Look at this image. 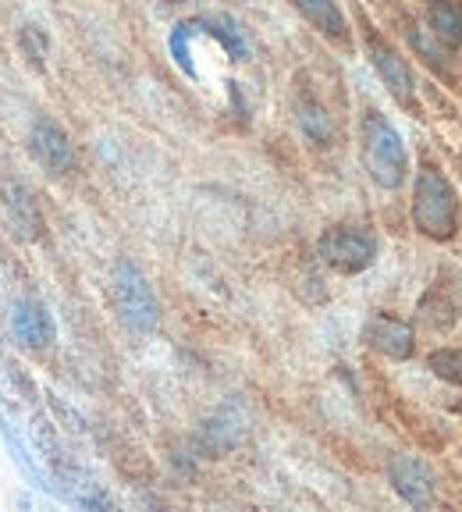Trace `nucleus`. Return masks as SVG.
I'll return each mask as SVG.
<instances>
[{"instance_id": "16", "label": "nucleus", "mask_w": 462, "mask_h": 512, "mask_svg": "<svg viewBox=\"0 0 462 512\" xmlns=\"http://www.w3.org/2000/svg\"><path fill=\"white\" fill-rule=\"evenodd\" d=\"M431 370L448 384H462V349H438L431 356Z\"/></svg>"}, {"instance_id": "6", "label": "nucleus", "mask_w": 462, "mask_h": 512, "mask_svg": "<svg viewBox=\"0 0 462 512\" xmlns=\"http://www.w3.org/2000/svg\"><path fill=\"white\" fill-rule=\"evenodd\" d=\"M11 335H15L18 345H25V349H32V352L50 349L57 338L54 317H50V310L40 299H22V303L11 310Z\"/></svg>"}, {"instance_id": "7", "label": "nucleus", "mask_w": 462, "mask_h": 512, "mask_svg": "<svg viewBox=\"0 0 462 512\" xmlns=\"http://www.w3.org/2000/svg\"><path fill=\"white\" fill-rule=\"evenodd\" d=\"M367 50H370V64H374V72L381 75V82L388 86V93L399 100V104H413L416 96V82H413V72H409L406 57L399 54V50H391L384 40H377V36H370L367 40Z\"/></svg>"}, {"instance_id": "11", "label": "nucleus", "mask_w": 462, "mask_h": 512, "mask_svg": "<svg viewBox=\"0 0 462 512\" xmlns=\"http://www.w3.org/2000/svg\"><path fill=\"white\" fill-rule=\"evenodd\" d=\"M295 121H299V132H303L313 146L335 143V121H331V111L320 104L310 89H299V96H295Z\"/></svg>"}, {"instance_id": "3", "label": "nucleus", "mask_w": 462, "mask_h": 512, "mask_svg": "<svg viewBox=\"0 0 462 512\" xmlns=\"http://www.w3.org/2000/svg\"><path fill=\"white\" fill-rule=\"evenodd\" d=\"M111 299H114V310H118L125 328H132L136 335L157 331V324H160L157 296H153L150 281H146V274L139 271L136 264H128V260H118V264H114Z\"/></svg>"}, {"instance_id": "4", "label": "nucleus", "mask_w": 462, "mask_h": 512, "mask_svg": "<svg viewBox=\"0 0 462 512\" xmlns=\"http://www.w3.org/2000/svg\"><path fill=\"white\" fill-rule=\"evenodd\" d=\"M320 260L327 267H335L338 274H363L367 267H374L377 260V239L367 228H356V224H338V228H327L320 235Z\"/></svg>"}, {"instance_id": "14", "label": "nucleus", "mask_w": 462, "mask_h": 512, "mask_svg": "<svg viewBox=\"0 0 462 512\" xmlns=\"http://www.w3.org/2000/svg\"><path fill=\"white\" fill-rule=\"evenodd\" d=\"M427 22H431L434 36H438L445 47H459L462 43V4L459 0H431Z\"/></svg>"}, {"instance_id": "2", "label": "nucleus", "mask_w": 462, "mask_h": 512, "mask_svg": "<svg viewBox=\"0 0 462 512\" xmlns=\"http://www.w3.org/2000/svg\"><path fill=\"white\" fill-rule=\"evenodd\" d=\"M413 224L434 242H448L459 232V196L441 171L423 168L413 185Z\"/></svg>"}, {"instance_id": "15", "label": "nucleus", "mask_w": 462, "mask_h": 512, "mask_svg": "<svg viewBox=\"0 0 462 512\" xmlns=\"http://www.w3.org/2000/svg\"><path fill=\"white\" fill-rule=\"evenodd\" d=\"M47 32L40 29V25H22L18 29V50H22V57L32 64V68H43L47 64Z\"/></svg>"}, {"instance_id": "5", "label": "nucleus", "mask_w": 462, "mask_h": 512, "mask_svg": "<svg viewBox=\"0 0 462 512\" xmlns=\"http://www.w3.org/2000/svg\"><path fill=\"white\" fill-rule=\"evenodd\" d=\"M29 153H32V160H36V164H40V168L47 171V175H54V178L75 171V143H72V136H68V132H64L54 118H47V114L32 121Z\"/></svg>"}, {"instance_id": "9", "label": "nucleus", "mask_w": 462, "mask_h": 512, "mask_svg": "<svg viewBox=\"0 0 462 512\" xmlns=\"http://www.w3.org/2000/svg\"><path fill=\"white\" fill-rule=\"evenodd\" d=\"M4 214H8L11 232L22 242L43 239V228H47V224H43V210H40V203H36V196H32L22 182L4 185Z\"/></svg>"}, {"instance_id": "1", "label": "nucleus", "mask_w": 462, "mask_h": 512, "mask_svg": "<svg viewBox=\"0 0 462 512\" xmlns=\"http://www.w3.org/2000/svg\"><path fill=\"white\" fill-rule=\"evenodd\" d=\"M359 153L367 164V175L381 189H399L409 175V153L402 136L395 132L381 111H367L359 121Z\"/></svg>"}, {"instance_id": "13", "label": "nucleus", "mask_w": 462, "mask_h": 512, "mask_svg": "<svg viewBox=\"0 0 462 512\" xmlns=\"http://www.w3.org/2000/svg\"><path fill=\"white\" fill-rule=\"evenodd\" d=\"M242 434H246V416H242V409L231 402V406L217 409V416L207 424L203 445H207L210 452H228V448L239 445Z\"/></svg>"}, {"instance_id": "8", "label": "nucleus", "mask_w": 462, "mask_h": 512, "mask_svg": "<svg viewBox=\"0 0 462 512\" xmlns=\"http://www.w3.org/2000/svg\"><path fill=\"white\" fill-rule=\"evenodd\" d=\"M363 338L374 352L388 356V360H409L416 349V335L406 320L391 317V313H374L363 328Z\"/></svg>"}, {"instance_id": "10", "label": "nucleus", "mask_w": 462, "mask_h": 512, "mask_svg": "<svg viewBox=\"0 0 462 512\" xmlns=\"http://www.w3.org/2000/svg\"><path fill=\"white\" fill-rule=\"evenodd\" d=\"M388 477H391V488L399 491L409 505H420V509H427V505L434 502V480H431V473H427V466H423L420 459L395 456V459H391Z\"/></svg>"}, {"instance_id": "12", "label": "nucleus", "mask_w": 462, "mask_h": 512, "mask_svg": "<svg viewBox=\"0 0 462 512\" xmlns=\"http://www.w3.org/2000/svg\"><path fill=\"white\" fill-rule=\"evenodd\" d=\"M292 8L320 32L327 40H338L342 43L349 36V22H345L342 8H338L335 0H292Z\"/></svg>"}]
</instances>
